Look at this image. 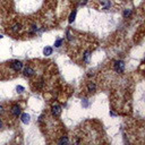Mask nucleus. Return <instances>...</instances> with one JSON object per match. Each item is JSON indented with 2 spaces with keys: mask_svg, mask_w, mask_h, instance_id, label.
Here are the masks:
<instances>
[{
  "mask_svg": "<svg viewBox=\"0 0 145 145\" xmlns=\"http://www.w3.org/2000/svg\"><path fill=\"white\" fill-rule=\"evenodd\" d=\"M113 68L117 72H120L121 74V72H124V70H125V62L123 60H117L113 64Z\"/></svg>",
  "mask_w": 145,
  "mask_h": 145,
  "instance_id": "f257e3e1",
  "label": "nucleus"
},
{
  "mask_svg": "<svg viewBox=\"0 0 145 145\" xmlns=\"http://www.w3.org/2000/svg\"><path fill=\"white\" fill-rule=\"evenodd\" d=\"M10 66H11V68H13L14 71L19 72L23 69V62L22 61H18V60H14V61L10 64Z\"/></svg>",
  "mask_w": 145,
  "mask_h": 145,
  "instance_id": "f03ea898",
  "label": "nucleus"
},
{
  "mask_svg": "<svg viewBox=\"0 0 145 145\" xmlns=\"http://www.w3.org/2000/svg\"><path fill=\"white\" fill-rule=\"evenodd\" d=\"M11 113H13L14 117H19L20 113H22V109H20V107L18 106V104H14V106L11 107Z\"/></svg>",
  "mask_w": 145,
  "mask_h": 145,
  "instance_id": "7ed1b4c3",
  "label": "nucleus"
},
{
  "mask_svg": "<svg viewBox=\"0 0 145 145\" xmlns=\"http://www.w3.org/2000/svg\"><path fill=\"white\" fill-rule=\"evenodd\" d=\"M51 111H52V114L55 117H59L60 113H61V107L59 104H53L52 108H51Z\"/></svg>",
  "mask_w": 145,
  "mask_h": 145,
  "instance_id": "20e7f679",
  "label": "nucleus"
},
{
  "mask_svg": "<svg viewBox=\"0 0 145 145\" xmlns=\"http://www.w3.org/2000/svg\"><path fill=\"white\" fill-rule=\"evenodd\" d=\"M35 74V70H34L32 67H30V66H27L26 68L24 69V76H26V77H31V76H33V75Z\"/></svg>",
  "mask_w": 145,
  "mask_h": 145,
  "instance_id": "39448f33",
  "label": "nucleus"
},
{
  "mask_svg": "<svg viewBox=\"0 0 145 145\" xmlns=\"http://www.w3.org/2000/svg\"><path fill=\"white\" fill-rule=\"evenodd\" d=\"M86 88H87L88 93H94L95 91H96V85H95V83H93V82H88L87 85H86Z\"/></svg>",
  "mask_w": 145,
  "mask_h": 145,
  "instance_id": "423d86ee",
  "label": "nucleus"
},
{
  "mask_svg": "<svg viewBox=\"0 0 145 145\" xmlns=\"http://www.w3.org/2000/svg\"><path fill=\"white\" fill-rule=\"evenodd\" d=\"M90 58H91V52L88 50L85 51V53H84V56H83V60L86 64H88V62H90Z\"/></svg>",
  "mask_w": 145,
  "mask_h": 145,
  "instance_id": "0eeeda50",
  "label": "nucleus"
},
{
  "mask_svg": "<svg viewBox=\"0 0 145 145\" xmlns=\"http://www.w3.org/2000/svg\"><path fill=\"white\" fill-rule=\"evenodd\" d=\"M20 117H22V121H23L24 124H29V123H30V114L23 113Z\"/></svg>",
  "mask_w": 145,
  "mask_h": 145,
  "instance_id": "6e6552de",
  "label": "nucleus"
},
{
  "mask_svg": "<svg viewBox=\"0 0 145 145\" xmlns=\"http://www.w3.org/2000/svg\"><path fill=\"white\" fill-rule=\"evenodd\" d=\"M43 53H44L45 56L52 55V48H51V46H45V48L43 49Z\"/></svg>",
  "mask_w": 145,
  "mask_h": 145,
  "instance_id": "1a4fd4ad",
  "label": "nucleus"
},
{
  "mask_svg": "<svg viewBox=\"0 0 145 145\" xmlns=\"http://www.w3.org/2000/svg\"><path fill=\"white\" fill-rule=\"evenodd\" d=\"M62 44H64V39H58L57 41H56V43H55V46L56 48H60Z\"/></svg>",
  "mask_w": 145,
  "mask_h": 145,
  "instance_id": "9d476101",
  "label": "nucleus"
},
{
  "mask_svg": "<svg viewBox=\"0 0 145 145\" xmlns=\"http://www.w3.org/2000/svg\"><path fill=\"white\" fill-rule=\"evenodd\" d=\"M124 17L125 18H128V17H130V15H132V10H130V9H126L125 11H124Z\"/></svg>",
  "mask_w": 145,
  "mask_h": 145,
  "instance_id": "9b49d317",
  "label": "nucleus"
},
{
  "mask_svg": "<svg viewBox=\"0 0 145 145\" xmlns=\"http://www.w3.org/2000/svg\"><path fill=\"white\" fill-rule=\"evenodd\" d=\"M20 30H22V25H20V24H15V25H14V29H13L14 32L20 31Z\"/></svg>",
  "mask_w": 145,
  "mask_h": 145,
  "instance_id": "f8f14e48",
  "label": "nucleus"
},
{
  "mask_svg": "<svg viewBox=\"0 0 145 145\" xmlns=\"http://www.w3.org/2000/svg\"><path fill=\"white\" fill-rule=\"evenodd\" d=\"M75 16H76V10H74V13L70 15V17H69V23H71V22H74V19H75Z\"/></svg>",
  "mask_w": 145,
  "mask_h": 145,
  "instance_id": "ddd939ff",
  "label": "nucleus"
},
{
  "mask_svg": "<svg viewBox=\"0 0 145 145\" xmlns=\"http://www.w3.org/2000/svg\"><path fill=\"white\" fill-rule=\"evenodd\" d=\"M68 138H67V137H62L61 139H60L59 141V144H64V143H68Z\"/></svg>",
  "mask_w": 145,
  "mask_h": 145,
  "instance_id": "4468645a",
  "label": "nucleus"
},
{
  "mask_svg": "<svg viewBox=\"0 0 145 145\" xmlns=\"http://www.w3.org/2000/svg\"><path fill=\"white\" fill-rule=\"evenodd\" d=\"M16 90H17V92H18V93H22V92H24V90H25V88L23 87V86L18 85L17 87H16Z\"/></svg>",
  "mask_w": 145,
  "mask_h": 145,
  "instance_id": "2eb2a0df",
  "label": "nucleus"
},
{
  "mask_svg": "<svg viewBox=\"0 0 145 145\" xmlns=\"http://www.w3.org/2000/svg\"><path fill=\"white\" fill-rule=\"evenodd\" d=\"M4 112H5V109H4V107H2V106H0V116H1V114L4 113Z\"/></svg>",
  "mask_w": 145,
  "mask_h": 145,
  "instance_id": "dca6fc26",
  "label": "nucleus"
},
{
  "mask_svg": "<svg viewBox=\"0 0 145 145\" xmlns=\"http://www.w3.org/2000/svg\"><path fill=\"white\" fill-rule=\"evenodd\" d=\"M86 2H87V0H83V2H82V5H85Z\"/></svg>",
  "mask_w": 145,
  "mask_h": 145,
  "instance_id": "f3484780",
  "label": "nucleus"
},
{
  "mask_svg": "<svg viewBox=\"0 0 145 145\" xmlns=\"http://www.w3.org/2000/svg\"><path fill=\"white\" fill-rule=\"evenodd\" d=\"M1 127H2V121L0 120V128H1Z\"/></svg>",
  "mask_w": 145,
  "mask_h": 145,
  "instance_id": "a211bd4d",
  "label": "nucleus"
},
{
  "mask_svg": "<svg viewBox=\"0 0 145 145\" xmlns=\"http://www.w3.org/2000/svg\"><path fill=\"white\" fill-rule=\"evenodd\" d=\"M1 37H2V35H0V39H1Z\"/></svg>",
  "mask_w": 145,
  "mask_h": 145,
  "instance_id": "6ab92c4d",
  "label": "nucleus"
}]
</instances>
